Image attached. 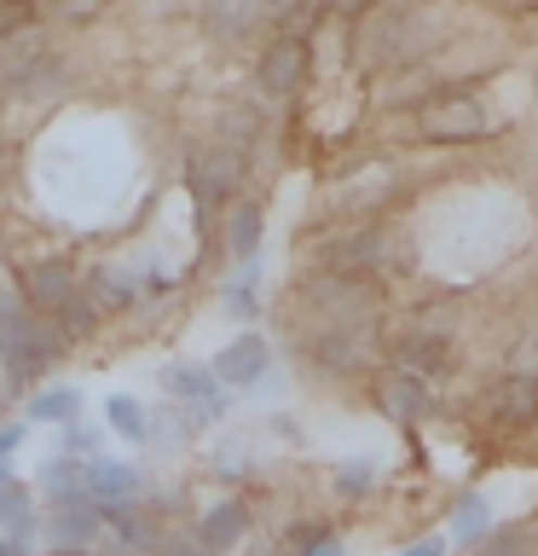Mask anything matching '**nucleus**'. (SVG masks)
<instances>
[{"mask_svg": "<svg viewBox=\"0 0 538 556\" xmlns=\"http://www.w3.org/2000/svg\"><path fill=\"white\" fill-rule=\"evenodd\" d=\"M243 174H249V156L232 151L226 139H215V146H197V151L185 156V191H191V203H197V220H203V226L215 220V208H220L226 198H238Z\"/></svg>", "mask_w": 538, "mask_h": 556, "instance_id": "4", "label": "nucleus"}, {"mask_svg": "<svg viewBox=\"0 0 538 556\" xmlns=\"http://www.w3.org/2000/svg\"><path fill=\"white\" fill-rule=\"evenodd\" d=\"M492 528L498 521H492V510H486V498L481 493H458V504H451V539H458V545H481Z\"/></svg>", "mask_w": 538, "mask_h": 556, "instance_id": "21", "label": "nucleus"}, {"mask_svg": "<svg viewBox=\"0 0 538 556\" xmlns=\"http://www.w3.org/2000/svg\"><path fill=\"white\" fill-rule=\"evenodd\" d=\"M290 556H342V533L324 528V521H307V528H295Z\"/></svg>", "mask_w": 538, "mask_h": 556, "instance_id": "27", "label": "nucleus"}, {"mask_svg": "<svg viewBox=\"0 0 538 556\" xmlns=\"http://www.w3.org/2000/svg\"><path fill=\"white\" fill-rule=\"evenodd\" d=\"M486 417L492 424H510V429H521V424H538V377H503V382H492L486 389Z\"/></svg>", "mask_w": 538, "mask_h": 556, "instance_id": "14", "label": "nucleus"}, {"mask_svg": "<svg viewBox=\"0 0 538 556\" xmlns=\"http://www.w3.org/2000/svg\"><path fill=\"white\" fill-rule=\"evenodd\" d=\"M139 486H145V476H139L133 464L121 458H87V476H81V504H133Z\"/></svg>", "mask_w": 538, "mask_h": 556, "instance_id": "11", "label": "nucleus"}, {"mask_svg": "<svg viewBox=\"0 0 538 556\" xmlns=\"http://www.w3.org/2000/svg\"><path fill=\"white\" fill-rule=\"evenodd\" d=\"M52 325L64 330V342H81V337H93V325H99V307H93V295L87 290H76L69 302L52 313Z\"/></svg>", "mask_w": 538, "mask_h": 556, "instance_id": "25", "label": "nucleus"}, {"mask_svg": "<svg viewBox=\"0 0 538 556\" xmlns=\"http://www.w3.org/2000/svg\"><path fill=\"white\" fill-rule=\"evenodd\" d=\"M0 556H17V551H12V545H7V539H0Z\"/></svg>", "mask_w": 538, "mask_h": 556, "instance_id": "35", "label": "nucleus"}, {"mask_svg": "<svg viewBox=\"0 0 538 556\" xmlns=\"http://www.w3.org/2000/svg\"><path fill=\"white\" fill-rule=\"evenodd\" d=\"M0 168H7V151H0Z\"/></svg>", "mask_w": 538, "mask_h": 556, "instance_id": "38", "label": "nucleus"}, {"mask_svg": "<svg viewBox=\"0 0 538 556\" xmlns=\"http://www.w3.org/2000/svg\"><path fill=\"white\" fill-rule=\"evenodd\" d=\"M226 307L238 313V319H255V273H243L232 290H226Z\"/></svg>", "mask_w": 538, "mask_h": 556, "instance_id": "30", "label": "nucleus"}, {"mask_svg": "<svg viewBox=\"0 0 538 556\" xmlns=\"http://www.w3.org/2000/svg\"><path fill=\"white\" fill-rule=\"evenodd\" d=\"M64 348H69V342H64L59 325L29 319V325H17L12 337H0V365H7L12 382H35V377H47L52 365H59Z\"/></svg>", "mask_w": 538, "mask_h": 556, "instance_id": "7", "label": "nucleus"}, {"mask_svg": "<svg viewBox=\"0 0 538 556\" xmlns=\"http://www.w3.org/2000/svg\"><path fill=\"white\" fill-rule=\"evenodd\" d=\"M260 232H267L260 203H232V215H226V255H232V261H255Z\"/></svg>", "mask_w": 538, "mask_h": 556, "instance_id": "18", "label": "nucleus"}, {"mask_svg": "<svg viewBox=\"0 0 538 556\" xmlns=\"http://www.w3.org/2000/svg\"><path fill=\"white\" fill-rule=\"evenodd\" d=\"M69 87V64H64V52H41V59H35L24 76L12 81V93H24V99H35V104H47V99H59Z\"/></svg>", "mask_w": 538, "mask_h": 556, "instance_id": "16", "label": "nucleus"}, {"mask_svg": "<svg viewBox=\"0 0 538 556\" xmlns=\"http://www.w3.org/2000/svg\"><path fill=\"white\" fill-rule=\"evenodd\" d=\"M533 551H538L533 528H492L481 539V556H533Z\"/></svg>", "mask_w": 538, "mask_h": 556, "instance_id": "26", "label": "nucleus"}, {"mask_svg": "<svg viewBox=\"0 0 538 556\" xmlns=\"http://www.w3.org/2000/svg\"><path fill=\"white\" fill-rule=\"evenodd\" d=\"M41 533V521H35V498H29V486L24 481H12L7 493H0V539L17 551L24 539Z\"/></svg>", "mask_w": 538, "mask_h": 556, "instance_id": "17", "label": "nucleus"}, {"mask_svg": "<svg viewBox=\"0 0 538 556\" xmlns=\"http://www.w3.org/2000/svg\"><path fill=\"white\" fill-rule=\"evenodd\" d=\"M533 533H538V528H533Z\"/></svg>", "mask_w": 538, "mask_h": 556, "instance_id": "39", "label": "nucleus"}, {"mask_svg": "<svg viewBox=\"0 0 538 556\" xmlns=\"http://www.w3.org/2000/svg\"><path fill=\"white\" fill-rule=\"evenodd\" d=\"M302 359L324 377H359L376 365V330H307Z\"/></svg>", "mask_w": 538, "mask_h": 556, "instance_id": "6", "label": "nucleus"}, {"mask_svg": "<svg viewBox=\"0 0 538 556\" xmlns=\"http://www.w3.org/2000/svg\"><path fill=\"white\" fill-rule=\"evenodd\" d=\"M29 319H35V307L24 302V290H7V295H0V337H12V330L29 325Z\"/></svg>", "mask_w": 538, "mask_h": 556, "instance_id": "29", "label": "nucleus"}, {"mask_svg": "<svg viewBox=\"0 0 538 556\" xmlns=\"http://www.w3.org/2000/svg\"><path fill=\"white\" fill-rule=\"evenodd\" d=\"M203 24L215 29V35H255V29H267L272 24V7H208L203 12Z\"/></svg>", "mask_w": 538, "mask_h": 556, "instance_id": "24", "label": "nucleus"}, {"mask_svg": "<svg viewBox=\"0 0 538 556\" xmlns=\"http://www.w3.org/2000/svg\"><path fill=\"white\" fill-rule=\"evenodd\" d=\"M394 556H446V539H417V545H399Z\"/></svg>", "mask_w": 538, "mask_h": 556, "instance_id": "33", "label": "nucleus"}, {"mask_svg": "<svg viewBox=\"0 0 538 556\" xmlns=\"http://www.w3.org/2000/svg\"><path fill=\"white\" fill-rule=\"evenodd\" d=\"M104 417H111V429L121 434V441H133V446L151 441V412L139 406L133 394H111V400H104Z\"/></svg>", "mask_w": 538, "mask_h": 556, "instance_id": "23", "label": "nucleus"}, {"mask_svg": "<svg viewBox=\"0 0 538 556\" xmlns=\"http://www.w3.org/2000/svg\"><path fill=\"white\" fill-rule=\"evenodd\" d=\"M208 371H215L220 389H260V377L272 371V348H267L260 330H243V337H232L220 348Z\"/></svg>", "mask_w": 538, "mask_h": 556, "instance_id": "10", "label": "nucleus"}, {"mask_svg": "<svg viewBox=\"0 0 538 556\" xmlns=\"http://www.w3.org/2000/svg\"><path fill=\"white\" fill-rule=\"evenodd\" d=\"M76 290H81V285H76V267H69L64 255H41V261L24 273V302H29L35 313H59Z\"/></svg>", "mask_w": 538, "mask_h": 556, "instance_id": "13", "label": "nucleus"}, {"mask_svg": "<svg viewBox=\"0 0 538 556\" xmlns=\"http://www.w3.org/2000/svg\"><path fill=\"white\" fill-rule=\"evenodd\" d=\"M486 128H492L486 104L475 93H463V87H440V93L417 111V134L434 139V146H463V139H481Z\"/></svg>", "mask_w": 538, "mask_h": 556, "instance_id": "5", "label": "nucleus"}, {"mask_svg": "<svg viewBox=\"0 0 538 556\" xmlns=\"http://www.w3.org/2000/svg\"><path fill=\"white\" fill-rule=\"evenodd\" d=\"M197 539H203V551H208V556L238 551L243 539H249V504H243V498H220V504H208L203 521H197Z\"/></svg>", "mask_w": 538, "mask_h": 556, "instance_id": "15", "label": "nucleus"}, {"mask_svg": "<svg viewBox=\"0 0 538 556\" xmlns=\"http://www.w3.org/2000/svg\"><path fill=\"white\" fill-rule=\"evenodd\" d=\"M29 24H35V12H29V7H0V47L17 41V35H24Z\"/></svg>", "mask_w": 538, "mask_h": 556, "instance_id": "31", "label": "nucleus"}, {"mask_svg": "<svg viewBox=\"0 0 538 556\" xmlns=\"http://www.w3.org/2000/svg\"><path fill=\"white\" fill-rule=\"evenodd\" d=\"M24 434H29V424H0V464H7L12 452L24 446Z\"/></svg>", "mask_w": 538, "mask_h": 556, "instance_id": "32", "label": "nucleus"}, {"mask_svg": "<svg viewBox=\"0 0 538 556\" xmlns=\"http://www.w3.org/2000/svg\"><path fill=\"white\" fill-rule=\"evenodd\" d=\"M434 52V24L417 7H376L359 17L354 59L364 70H411Z\"/></svg>", "mask_w": 538, "mask_h": 556, "instance_id": "1", "label": "nucleus"}, {"mask_svg": "<svg viewBox=\"0 0 538 556\" xmlns=\"http://www.w3.org/2000/svg\"><path fill=\"white\" fill-rule=\"evenodd\" d=\"M376 406H382V417H394V424H423V417H434V389L406 377V371H382L376 377Z\"/></svg>", "mask_w": 538, "mask_h": 556, "instance_id": "12", "label": "nucleus"}, {"mask_svg": "<svg viewBox=\"0 0 538 556\" xmlns=\"http://www.w3.org/2000/svg\"><path fill=\"white\" fill-rule=\"evenodd\" d=\"M163 389L174 400H185V424H220L226 417V389L215 382V371L208 365H168L163 371Z\"/></svg>", "mask_w": 538, "mask_h": 556, "instance_id": "9", "label": "nucleus"}, {"mask_svg": "<svg viewBox=\"0 0 538 556\" xmlns=\"http://www.w3.org/2000/svg\"><path fill=\"white\" fill-rule=\"evenodd\" d=\"M451 330H458L451 325V307H417L388 348V371H406L417 382L440 377L451 365Z\"/></svg>", "mask_w": 538, "mask_h": 556, "instance_id": "2", "label": "nucleus"}, {"mask_svg": "<svg viewBox=\"0 0 538 556\" xmlns=\"http://www.w3.org/2000/svg\"><path fill=\"white\" fill-rule=\"evenodd\" d=\"M12 481H17V476H12V464H0V493H7Z\"/></svg>", "mask_w": 538, "mask_h": 556, "instance_id": "34", "label": "nucleus"}, {"mask_svg": "<svg viewBox=\"0 0 538 556\" xmlns=\"http://www.w3.org/2000/svg\"><path fill=\"white\" fill-rule=\"evenodd\" d=\"M330 486H336V498H364V493L376 486V464H371V458H354V464H342V469H336V481H330Z\"/></svg>", "mask_w": 538, "mask_h": 556, "instance_id": "28", "label": "nucleus"}, {"mask_svg": "<svg viewBox=\"0 0 538 556\" xmlns=\"http://www.w3.org/2000/svg\"><path fill=\"white\" fill-rule=\"evenodd\" d=\"M139 278L133 273H121V267H99L93 278H87V295H93V307L99 313H121V307H133L139 302Z\"/></svg>", "mask_w": 538, "mask_h": 556, "instance_id": "19", "label": "nucleus"}, {"mask_svg": "<svg viewBox=\"0 0 538 556\" xmlns=\"http://www.w3.org/2000/svg\"><path fill=\"white\" fill-rule=\"evenodd\" d=\"M388 261H394V232L376 220L342 226V232L312 243V267L330 273V278H376Z\"/></svg>", "mask_w": 538, "mask_h": 556, "instance_id": "3", "label": "nucleus"}, {"mask_svg": "<svg viewBox=\"0 0 538 556\" xmlns=\"http://www.w3.org/2000/svg\"><path fill=\"white\" fill-rule=\"evenodd\" d=\"M0 116H7V93H0Z\"/></svg>", "mask_w": 538, "mask_h": 556, "instance_id": "37", "label": "nucleus"}, {"mask_svg": "<svg viewBox=\"0 0 538 556\" xmlns=\"http://www.w3.org/2000/svg\"><path fill=\"white\" fill-rule=\"evenodd\" d=\"M76 417H81V394L59 382V389H41V394L29 400V417H24V424H59V429H69Z\"/></svg>", "mask_w": 538, "mask_h": 556, "instance_id": "22", "label": "nucleus"}, {"mask_svg": "<svg viewBox=\"0 0 538 556\" xmlns=\"http://www.w3.org/2000/svg\"><path fill=\"white\" fill-rule=\"evenodd\" d=\"M255 556H278V551H267V545H260V551H255Z\"/></svg>", "mask_w": 538, "mask_h": 556, "instance_id": "36", "label": "nucleus"}, {"mask_svg": "<svg viewBox=\"0 0 538 556\" xmlns=\"http://www.w3.org/2000/svg\"><path fill=\"white\" fill-rule=\"evenodd\" d=\"M81 476H87V458L59 452V458L41 464V493H52V504H81Z\"/></svg>", "mask_w": 538, "mask_h": 556, "instance_id": "20", "label": "nucleus"}, {"mask_svg": "<svg viewBox=\"0 0 538 556\" xmlns=\"http://www.w3.org/2000/svg\"><path fill=\"white\" fill-rule=\"evenodd\" d=\"M307 41H295V35H272L267 47H260V64H255V87L260 99H290L302 93L307 81Z\"/></svg>", "mask_w": 538, "mask_h": 556, "instance_id": "8", "label": "nucleus"}]
</instances>
